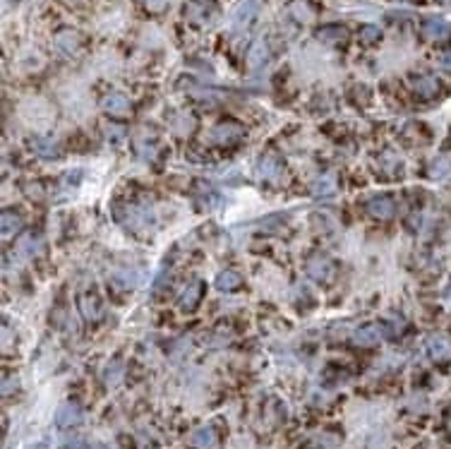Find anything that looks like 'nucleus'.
Here are the masks:
<instances>
[{
	"label": "nucleus",
	"mask_w": 451,
	"mask_h": 449,
	"mask_svg": "<svg viewBox=\"0 0 451 449\" xmlns=\"http://www.w3.org/2000/svg\"><path fill=\"white\" fill-rule=\"evenodd\" d=\"M123 135H125V132H123L121 128H116V130H113V128H108V137H111L113 142H121V139H123Z\"/></svg>",
	"instance_id": "nucleus-31"
},
{
	"label": "nucleus",
	"mask_w": 451,
	"mask_h": 449,
	"mask_svg": "<svg viewBox=\"0 0 451 449\" xmlns=\"http://www.w3.org/2000/svg\"><path fill=\"white\" fill-rule=\"evenodd\" d=\"M451 34V26L439 17H427L422 22V36L430 41H444Z\"/></svg>",
	"instance_id": "nucleus-11"
},
{
	"label": "nucleus",
	"mask_w": 451,
	"mask_h": 449,
	"mask_svg": "<svg viewBox=\"0 0 451 449\" xmlns=\"http://www.w3.org/2000/svg\"><path fill=\"white\" fill-rule=\"evenodd\" d=\"M257 176L267 183H279L284 178V164L274 154H264L257 161Z\"/></svg>",
	"instance_id": "nucleus-7"
},
{
	"label": "nucleus",
	"mask_w": 451,
	"mask_h": 449,
	"mask_svg": "<svg viewBox=\"0 0 451 449\" xmlns=\"http://www.w3.org/2000/svg\"><path fill=\"white\" fill-rule=\"evenodd\" d=\"M379 339H382V327H379V324H362V327L353 334V342L358 346H374V344H379Z\"/></svg>",
	"instance_id": "nucleus-16"
},
{
	"label": "nucleus",
	"mask_w": 451,
	"mask_h": 449,
	"mask_svg": "<svg viewBox=\"0 0 451 449\" xmlns=\"http://www.w3.org/2000/svg\"><path fill=\"white\" fill-rule=\"evenodd\" d=\"M31 144H34V151L41 156V159H58V156H61V149H58V144L53 142V139L36 137Z\"/></svg>",
	"instance_id": "nucleus-24"
},
{
	"label": "nucleus",
	"mask_w": 451,
	"mask_h": 449,
	"mask_svg": "<svg viewBox=\"0 0 451 449\" xmlns=\"http://www.w3.org/2000/svg\"><path fill=\"white\" fill-rule=\"evenodd\" d=\"M336 192V178L331 173H324L312 183V195L314 197H331Z\"/></svg>",
	"instance_id": "nucleus-23"
},
{
	"label": "nucleus",
	"mask_w": 451,
	"mask_h": 449,
	"mask_svg": "<svg viewBox=\"0 0 451 449\" xmlns=\"http://www.w3.org/2000/svg\"><path fill=\"white\" fill-rule=\"evenodd\" d=\"M79 312H82V315L86 317V320H91V322L101 320V315H103V305H101L99 296H94V294L84 296V298L79 300Z\"/></svg>",
	"instance_id": "nucleus-18"
},
{
	"label": "nucleus",
	"mask_w": 451,
	"mask_h": 449,
	"mask_svg": "<svg viewBox=\"0 0 451 449\" xmlns=\"http://www.w3.org/2000/svg\"><path fill=\"white\" fill-rule=\"evenodd\" d=\"M82 420V411H79L75 404H65V406L58 409V416H56V423L61 428H72Z\"/></svg>",
	"instance_id": "nucleus-19"
},
{
	"label": "nucleus",
	"mask_w": 451,
	"mask_h": 449,
	"mask_svg": "<svg viewBox=\"0 0 451 449\" xmlns=\"http://www.w3.org/2000/svg\"><path fill=\"white\" fill-rule=\"evenodd\" d=\"M101 108L106 113H111V116H125V113L130 111V99L125 94H121V91H111V94L101 101Z\"/></svg>",
	"instance_id": "nucleus-13"
},
{
	"label": "nucleus",
	"mask_w": 451,
	"mask_h": 449,
	"mask_svg": "<svg viewBox=\"0 0 451 449\" xmlns=\"http://www.w3.org/2000/svg\"><path fill=\"white\" fill-rule=\"evenodd\" d=\"M82 36H79V31L75 29H63L56 34V48L63 53V56L68 58H75L79 51H82Z\"/></svg>",
	"instance_id": "nucleus-8"
},
{
	"label": "nucleus",
	"mask_w": 451,
	"mask_h": 449,
	"mask_svg": "<svg viewBox=\"0 0 451 449\" xmlns=\"http://www.w3.org/2000/svg\"><path fill=\"white\" fill-rule=\"evenodd\" d=\"M202 291H204V284L199 279H194V281H190V286L183 291V296H181V307L183 310H194V307L199 305V300H202Z\"/></svg>",
	"instance_id": "nucleus-15"
},
{
	"label": "nucleus",
	"mask_w": 451,
	"mask_h": 449,
	"mask_svg": "<svg viewBox=\"0 0 451 449\" xmlns=\"http://www.w3.org/2000/svg\"><path fill=\"white\" fill-rule=\"evenodd\" d=\"M142 3L149 10H154V13H161V10H164L166 5H168V0H142Z\"/></svg>",
	"instance_id": "nucleus-29"
},
{
	"label": "nucleus",
	"mask_w": 451,
	"mask_h": 449,
	"mask_svg": "<svg viewBox=\"0 0 451 449\" xmlns=\"http://www.w3.org/2000/svg\"><path fill=\"white\" fill-rule=\"evenodd\" d=\"M447 171H449L447 159H437V161L432 164V171H430V173H432V178H439V176H444Z\"/></svg>",
	"instance_id": "nucleus-28"
},
{
	"label": "nucleus",
	"mask_w": 451,
	"mask_h": 449,
	"mask_svg": "<svg viewBox=\"0 0 451 449\" xmlns=\"http://www.w3.org/2000/svg\"><path fill=\"white\" fill-rule=\"evenodd\" d=\"M245 137V128L240 123H233V121H224L219 125H214V130L209 132V142L211 144H219V147H231V144L240 142Z\"/></svg>",
	"instance_id": "nucleus-3"
},
{
	"label": "nucleus",
	"mask_w": 451,
	"mask_h": 449,
	"mask_svg": "<svg viewBox=\"0 0 451 449\" xmlns=\"http://www.w3.org/2000/svg\"><path fill=\"white\" fill-rule=\"evenodd\" d=\"M185 17L194 26H209L219 20V8L214 0H188L185 3Z\"/></svg>",
	"instance_id": "nucleus-1"
},
{
	"label": "nucleus",
	"mask_w": 451,
	"mask_h": 449,
	"mask_svg": "<svg viewBox=\"0 0 451 449\" xmlns=\"http://www.w3.org/2000/svg\"><path fill=\"white\" fill-rule=\"evenodd\" d=\"M41 248H43V241H41V236H36V234L22 236L20 243H17V252H20L22 257H34V255H39Z\"/></svg>",
	"instance_id": "nucleus-20"
},
{
	"label": "nucleus",
	"mask_w": 451,
	"mask_h": 449,
	"mask_svg": "<svg viewBox=\"0 0 451 449\" xmlns=\"http://www.w3.org/2000/svg\"><path fill=\"white\" fill-rule=\"evenodd\" d=\"M334 262H331L329 257H324V255H314V257H309L307 259V264H305V274L312 281H331L334 279Z\"/></svg>",
	"instance_id": "nucleus-6"
},
{
	"label": "nucleus",
	"mask_w": 451,
	"mask_h": 449,
	"mask_svg": "<svg viewBox=\"0 0 451 449\" xmlns=\"http://www.w3.org/2000/svg\"><path fill=\"white\" fill-rule=\"evenodd\" d=\"M288 17L296 20L298 24H309V22L317 17V10H314V5L307 3V0H293V3L288 5Z\"/></svg>",
	"instance_id": "nucleus-10"
},
{
	"label": "nucleus",
	"mask_w": 451,
	"mask_h": 449,
	"mask_svg": "<svg viewBox=\"0 0 451 449\" xmlns=\"http://www.w3.org/2000/svg\"><path fill=\"white\" fill-rule=\"evenodd\" d=\"M259 0H245V3L238 8V13H236V29L240 31V29H247L250 24H252L254 20H257V15H259Z\"/></svg>",
	"instance_id": "nucleus-12"
},
{
	"label": "nucleus",
	"mask_w": 451,
	"mask_h": 449,
	"mask_svg": "<svg viewBox=\"0 0 451 449\" xmlns=\"http://www.w3.org/2000/svg\"><path fill=\"white\" fill-rule=\"evenodd\" d=\"M365 209L372 219L387 221L396 214V202H394L391 195H372V197L365 202Z\"/></svg>",
	"instance_id": "nucleus-4"
},
{
	"label": "nucleus",
	"mask_w": 451,
	"mask_h": 449,
	"mask_svg": "<svg viewBox=\"0 0 451 449\" xmlns=\"http://www.w3.org/2000/svg\"><path fill=\"white\" fill-rule=\"evenodd\" d=\"M113 216L118 219V224L132 231H142L151 224L149 209L137 207V204H118V207H113Z\"/></svg>",
	"instance_id": "nucleus-2"
},
{
	"label": "nucleus",
	"mask_w": 451,
	"mask_h": 449,
	"mask_svg": "<svg viewBox=\"0 0 451 449\" xmlns=\"http://www.w3.org/2000/svg\"><path fill=\"white\" fill-rule=\"evenodd\" d=\"M358 39H360L362 46H374V43L382 39V29L377 24H362L360 31H358Z\"/></svg>",
	"instance_id": "nucleus-26"
},
{
	"label": "nucleus",
	"mask_w": 451,
	"mask_h": 449,
	"mask_svg": "<svg viewBox=\"0 0 451 449\" xmlns=\"http://www.w3.org/2000/svg\"><path fill=\"white\" fill-rule=\"evenodd\" d=\"M214 286L219 291H224V294H231V291H238L243 286V277L238 272H233V269H224V272L216 274Z\"/></svg>",
	"instance_id": "nucleus-17"
},
{
	"label": "nucleus",
	"mask_w": 451,
	"mask_h": 449,
	"mask_svg": "<svg viewBox=\"0 0 451 449\" xmlns=\"http://www.w3.org/2000/svg\"><path fill=\"white\" fill-rule=\"evenodd\" d=\"M317 39L322 43H327V46H339V43H346L349 31H346V26H341V24H327V26H322V29H317Z\"/></svg>",
	"instance_id": "nucleus-14"
},
{
	"label": "nucleus",
	"mask_w": 451,
	"mask_h": 449,
	"mask_svg": "<svg viewBox=\"0 0 451 449\" xmlns=\"http://www.w3.org/2000/svg\"><path fill=\"white\" fill-rule=\"evenodd\" d=\"M427 353L432 356V358H444V356L449 353V344H447V339H442V337H432V339H427Z\"/></svg>",
	"instance_id": "nucleus-27"
},
{
	"label": "nucleus",
	"mask_w": 451,
	"mask_h": 449,
	"mask_svg": "<svg viewBox=\"0 0 451 449\" xmlns=\"http://www.w3.org/2000/svg\"><path fill=\"white\" fill-rule=\"evenodd\" d=\"M190 445L194 449H216L219 447V437H216V432L211 428H202L190 437Z\"/></svg>",
	"instance_id": "nucleus-21"
},
{
	"label": "nucleus",
	"mask_w": 451,
	"mask_h": 449,
	"mask_svg": "<svg viewBox=\"0 0 451 449\" xmlns=\"http://www.w3.org/2000/svg\"><path fill=\"white\" fill-rule=\"evenodd\" d=\"M379 173L384 178H399L404 176V161L396 159L394 154H384L382 161H379Z\"/></svg>",
	"instance_id": "nucleus-22"
},
{
	"label": "nucleus",
	"mask_w": 451,
	"mask_h": 449,
	"mask_svg": "<svg viewBox=\"0 0 451 449\" xmlns=\"http://www.w3.org/2000/svg\"><path fill=\"white\" fill-rule=\"evenodd\" d=\"M413 94L420 101H432L442 94V84L434 75H415L413 77Z\"/></svg>",
	"instance_id": "nucleus-5"
},
{
	"label": "nucleus",
	"mask_w": 451,
	"mask_h": 449,
	"mask_svg": "<svg viewBox=\"0 0 451 449\" xmlns=\"http://www.w3.org/2000/svg\"><path fill=\"white\" fill-rule=\"evenodd\" d=\"M63 3H68L70 8H79V5H82L84 0H63Z\"/></svg>",
	"instance_id": "nucleus-32"
},
{
	"label": "nucleus",
	"mask_w": 451,
	"mask_h": 449,
	"mask_svg": "<svg viewBox=\"0 0 451 449\" xmlns=\"http://www.w3.org/2000/svg\"><path fill=\"white\" fill-rule=\"evenodd\" d=\"M0 229H3V236H10L13 231H20L22 226V216L17 212H13V209H5L3 216H0Z\"/></svg>",
	"instance_id": "nucleus-25"
},
{
	"label": "nucleus",
	"mask_w": 451,
	"mask_h": 449,
	"mask_svg": "<svg viewBox=\"0 0 451 449\" xmlns=\"http://www.w3.org/2000/svg\"><path fill=\"white\" fill-rule=\"evenodd\" d=\"M269 61H271V46H269L267 36H259L247 51V65L252 70H262V68H267Z\"/></svg>",
	"instance_id": "nucleus-9"
},
{
	"label": "nucleus",
	"mask_w": 451,
	"mask_h": 449,
	"mask_svg": "<svg viewBox=\"0 0 451 449\" xmlns=\"http://www.w3.org/2000/svg\"><path fill=\"white\" fill-rule=\"evenodd\" d=\"M401 3H411V0H401Z\"/></svg>",
	"instance_id": "nucleus-33"
},
{
	"label": "nucleus",
	"mask_w": 451,
	"mask_h": 449,
	"mask_svg": "<svg viewBox=\"0 0 451 449\" xmlns=\"http://www.w3.org/2000/svg\"><path fill=\"white\" fill-rule=\"evenodd\" d=\"M439 68L447 70V73H451V51H447V53H442V56H439Z\"/></svg>",
	"instance_id": "nucleus-30"
}]
</instances>
